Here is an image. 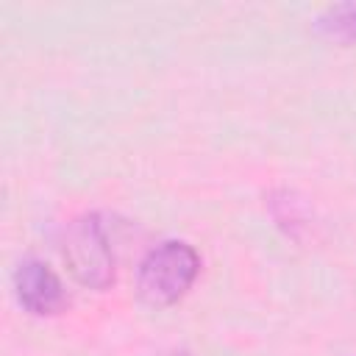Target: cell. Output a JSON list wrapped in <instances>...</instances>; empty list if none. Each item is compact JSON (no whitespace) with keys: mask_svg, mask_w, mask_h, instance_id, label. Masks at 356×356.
I'll return each mask as SVG.
<instances>
[{"mask_svg":"<svg viewBox=\"0 0 356 356\" xmlns=\"http://www.w3.org/2000/svg\"><path fill=\"white\" fill-rule=\"evenodd\" d=\"M14 292L25 312L36 317L58 314L67 306V292L61 278L39 259H25L14 273Z\"/></svg>","mask_w":356,"mask_h":356,"instance_id":"cell-3","label":"cell"},{"mask_svg":"<svg viewBox=\"0 0 356 356\" xmlns=\"http://www.w3.org/2000/svg\"><path fill=\"white\" fill-rule=\"evenodd\" d=\"M61 259L67 273L86 289H108L117 275L111 239L97 214L75 217L61 239Z\"/></svg>","mask_w":356,"mask_h":356,"instance_id":"cell-2","label":"cell"},{"mask_svg":"<svg viewBox=\"0 0 356 356\" xmlns=\"http://www.w3.org/2000/svg\"><path fill=\"white\" fill-rule=\"evenodd\" d=\"M197 273V250L189 242L167 239L142 256L136 267V292L150 306H172L192 289Z\"/></svg>","mask_w":356,"mask_h":356,"instance_id":"cell-1","label":"cell"},{"mask_svg":"<svg viewBox=\"0 0 356 356\" xmlns=\"http://www.w3.org/2000/svg\"><path fill=\"white\" fill-rule=\"evenodd\" d=\"M317 31L339 39V42H356V6H334L317 19Z\"/></svg>","mask_w":356,"mask_h":356,"instance_id":"cell-4","label":"cell"}]
</instances>
